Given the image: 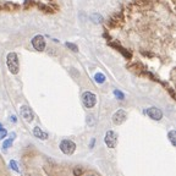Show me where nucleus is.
<instances>
[{
  "label": "nucleus",
  "mask_w": 176,
  "mask_h": 176,
  "mask_svg": "<svg viewBox=\"0 0 176 176\" xmlns=\"http://www.w3.org/2000/svg\"><path fill=\"white\" fill-rule=\"evenodd\" d=\"M6 64H8V67L10 70L11 73L16 75L20 70V66H19V59H17V55L16 53H9L8 56H6Z\"/></svg>",
  "instance_id": "obj_1"
},
{
  "label": "nucleus",
  "mask_w": 176,
  "mask_h": 176,
  "mask_svg": "<svg viewBox=\"0 0 176 176\" xmlns=\"http://www.w3.org/2000/svg\"><path fill=\"white\" fill-rule=\"evenodd\" d=\"M60 149H61V152H62L64 154L71 155V154H73V152H75V149H76V144H75V142H72L71 139H64V141H61V143H60Z\"/></svg>",
  "instance_id": "obj_2"
},
{
  "label": "nucleus",
  "mask_w": 176,
  "mask_h": 176,
  "mask_svg": "<svg viewBox=\"0 0 176 176\" xmlns=\"http://www.w3.org/2000/svg\"><path fill=\"white\" fill-rule=\"evenodd\" d=\"M82 102H83V104H84L86 108L91 109V108H93V107L96 105V103H97V97H96L92 92H84L83 96H82Z\"/></svg>",
  "instance_id": "obj_3"
},
{
  "label": "nucleus",
  "mask_w": 176,
  "mask_h": 176,
  "mask_svg": "<svg viewBox=\"0 0 176 176\" xmlns=\"http://www.w3.org/2000/svg\"><path fill=\"white\" fill-rule=\"evenodd\" d=\"M104 142H105V144H107L109 148H115L116 144H118V135H116L114 131H108V132L105 133Z\"/></svg>",
  "instance_id": "obj_4"
},
{
  "label": "nucleus",
  "mask_w": 176,
  "mask_h": 176,
  "mask_svg": "<svg viewBox=\"0 0 176 176\" xmlns=\"http://www.w3.org/2000/svg\"><path fill=\"white\" fill-rule=\"evenodd\" d=\"M126 119H127V113L125 111V110H122V109H119L116 113H114V115H113V122L115 124V125H121V124H124L125 121H126Z\"/></svg>",
  "instance_id": "obj_5"
},
{
  "label": "nucleus",
  "mask_w": 176,
  "mask_h": 176,
  "mask_svg": "<svg viewBox=\"0 0 176 176\" xmlns=\"http://www.w3.org/2000/svg\"><path fill=\"white\" fill-rule=\"evenodd\" d=\"M32 45L37 51H43L45 49V40L42 36L38 34L32 39Z\"/></svg>",
  "instance_id": "obj_6"
},
{
  "label": "nucleus",
  "mask_w": 176,
  "mask_h": 176,
  "mask_svg": "<svg viewBox=\"0 0 176 176\" xmlns=\"http://www.w3.org/2000/svg\"><path fill=\"white\" fill-rule=\"evenodd\" d=\"M144 113H146L150 119H153V120H155V121H159V120L163 118V111H161L160 109H158V108H149V109H147Z\"/></svg>",
  "instance_id": "obj_7"
},
{
  "label": "nucleus",
  "mask_w": 176,
  "mask_h": 176,
  "mask_svg": "<svg viewBox=\"0 0 176 176\" xmlns=\"http://www.w3.org/2000/svg\"><path fill=\"white\" fill-rule=\"evenodd\" d=\"M20 114H21V116L26 120V121H28V122H31L32 120H33V111L31 110V108L30 107H27V105H22L21 108H20Z\"/></svg>",
  "instance_id": "obj_8"
},
{
  "label": "nucleus",
  "mask_w": 176,
  "mask_h": 176,
  "mask_svg": "<svg viewBox=\"0 0 176 176\" xmlns=\"http://www.w3.org/2000/svg\"><path fill=\"white\" fill-rule=\"evenodd\" d=\"M33 133H34V136H36L37 138H39V139H47V138H48V133L44 132V131H42L40 127H34Z\"/></svg>",
  "instance_id": "obj_9"
},
{
  "label": "nucleus",
  "mask_w": 176,
  "mask_h": 176,
  "mask_svg": "<svg viewBox=\"0 0 176 176\" xmlns=\"http://www.w3.org/2000/svg\"><path fill=\"white\" fill-rule=\"evenodd\" d=\"M91 20H92V22H94V23H100V22H103V17H102V15H99V14H92V15H91Z\"/></svg>",
  "instance_id": "obj_10"
},
{
  "label": "nucleus",
  "mask_w": 176,
  "mask_h": 176,
  "mask_svg": "<svg viewBox=\"0 0 176 176\" xmlns=\"http://www.w3.org/2000/svg\"><path fill=\"white\" fill-rule=\"evenodd\" d=\"M167 136H169V139H170L171 144H172V146H176V132H175L174 130H171Z\"/></svg>",
  "instance_id": "obj_11"
},
{
  "label": "nucleus",
  "mask_w": 176,
  "mask_h": 176,
  "mask_svg": "<svg viewBox=\"0 0 176 176\" xmlns=\"http://www.w3.org/2000/svg\"><path fill=\"white\" fill-rule=\"evenodd\" d=\"M94 79H96V82H97V83H104V81H105V76H104L103 73L98 72V73H96Z\"/></svg>",
  "instance_id": "obj_12"
},
{
  "label": "nucleus",
  "mask_w": 176,
  "mask_h": 176,
  "mask_svg": "<svg viewBox=\"0 0 176 176\" xmlns=\"http://www.w3.org/2000/svg\"><path fill=\"white\" fill-rule=\"evenodd\" d=\"M12 141H14V138H9V139H6L5 142H4V144H3V147H4V149H8L9 147H11L12 146Z\"/></svg>",
  "instance_id": "obj_13"
},
{
  "label": "nucleus",
  "mask_w": 176,
  "mask_h": 176,
  "mask_svg": "<svg viewBox=\"0 0 176 176\" xmlns=\"http://www.w3.org/2000/svg\"><path fill=\"white\" fill-rule=\"evenodd\" d=\"M10 166H11V169H12L14 171H16V172H19V171H20V169L17 167V164H16V161H15V160H10Z\"/></svg>",
  "instance_id": "obj_14"
},
{
  "label": "nucleus",
  "mask_w": 176,
  "mask_h": 176,
  "mask_svg": "<svg viewBox=\"0 0 176 176\" xmlns=\"http://www.w3.org/2000/svg\"><path fill=\"white\" fill-rule=\"evenodd\" d=\"M114 94H115V97H116V98H119L120 100H122V99L125 98L124 93H121V92H120V91H118V90H115V91H114Z\"/></svg>",
  "instance_id": "obj_15"
},
{
  "label": "nucleus",
  "mask_w": 176,
  "mask_h": 176,
  "mask_svg": "<svg viewBox=\"0 0 176 176\" xmlns=\"http://www.w3.org/2000/svg\"><path fill=\"white\" fill-rule=\"evenodd\" d=\"M6 135H8V131L3 127H0V139H4L6 137Z\"/></svg>",
  "instance_id": "obj_16"
},
{
  "label": "nucleus",
  "mask_w": 176,
  "mask_h": 176,
  "mask_svg": "<svg viewBox=\"0 0 176 176\" xmlns=\"http://www.w3.org/2000/svg\"><path fill=\"white\" fill-rule=\"evenodd\" d=\"M66 47L67 48H70L72 51H78V48H77V45H75V44H72V43H66Z\"/></svg>",
  "instance_id": "obj_17"
},
{
  "label": "nucleus",
  "mask_w": 176,
  "mask_h": 176,
  "mask_svg": "<svg viewBox=\"0 0 176 176\" xmlns=\"http://www.w3.org/2000/svg\"><path fill=\"white\" fill-rule=\"evenodd\" d=\"M82 172H83V170H82V169H77V167H76V169L73 170V174H75V176H79Z\"/></svg>",
  "instance_id": "obj_18"
},
{
  "label": "nucleus",
  "mask_w": 176,
  "mask_h": 176,
  "mask_svg": "<svg viewBox=\"0 0 176 176\" xmlns=\"http://www.w3.org/2000/svg\"><path fill=\"white\" fill-rule=\"evenodd\" d=\"M11 120H12V122H15V121H16V118H15V116H11Z\"/></svg>",
  "instance_id": "obj_19"
},
{
  "label": "nucleus",
  "mask_w": 176,
  "mask_h": 176,
  "mask_svg": "<svg viewBox=\"0 0 176 176\" xmlns=\"http://www.w3.org/2000/svg\"><path fill=\"white\" fill-rule=\"evenodd\" d=\"M0 127H3V126H2V124H0Z\"/></svg>",
  "instance_id": "obj_20"
},
{
  "label": "nucleus",
  "mask_w": 176,
  "mask_h": 176,
  "mask_svg": "<svg viewBox=\"0 0 176 176\" xmlns=\"http://www.w3.org/2000/svg\"><path fill=\"white\" fill-rule=\"evenodd\" d=\"M90 176H94V175H90Z\"/></svg>",
  "instance_id": "obj_21"
}]
</instances>
